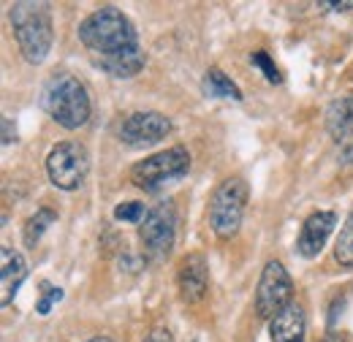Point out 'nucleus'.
I'll return each instance as SVG.
<instances>
[{
    "mask_svg": "<svg viewBox=\"0 0 353 342\" xmlns=\"http://www.w3.org/2000/svg\"><path fill=\"white\" fill-rule=\"evenodd\" d=\"M79 41L90 49L92 63L114 79H131L144 68V49L136 28L114 6H103L90 14L79 25Z\"/></svg>",
    "mask_w": 353,
    "mask_h": 342,
    "instance_id": "nucleus-1",
    "label": "nucleus"
},
{
    "mask_svg": "<svg viewBox=\"0 0 353 342\" xmlns=\"http://www.w3.org/2000/svg\"><path fill=\"white\" fill-rule=\"evenodd\" d=\"M41 106L44 112L65 130H77L88 125L90 120V95L88 87L68 74H54L41 90Z\"/></svg>",
    "mask_w": 353,
    "mask_h": 342,
    "instance_id": "nucleus-2",
    "label": "nucleus"
},
{
    "mask_svg": "<svg viewBox=\"0 0 353 342\" xmlns=\"http://www.w3.org/2000/svg\"><path fill=\"white\" fill-rule=\"evenodd\" d=\"M11 28L19 41V49L28 63H44L49 49H52V17L49 6L36 0H22L11 6Z\"/></svg>",
    "mask_w": 353,
    "mask_h": 342,
    "instance_id": "nucleus-3",
    "label": "nucleus"
},
{
    "mask_svg": "<svg viewBox=\"0 0 353 342\" xmlns=\"http://www.w3.org/2000/svg\"><path fill=\"white\" fill-rule=\"evenodd\" d=\"M248 207V182L242 177H228L215 188L212 199H210V228L218 239H231L236 237L242 217Z\"/></svg>",
    "mask_w": 353,
    "mask_h": 342,
    "instance_id": "nucleus-4",
    "label": "nucleus"
},
{
    "mask_svg": "<svg viewBox=\"0 0 353 342\" xmlns=\"http://www.w3.org/2000/svg\"><path fill=\"white\" fill-rule=\"evenodd\" d=\"M188 169H190V152L176 144V147L161 150V152L139 161L131 169V182L136 188L147 190V193H155L166 182L182 179L188 174Z\"/></svg>",
    "mask_w": 353,
    "mask_h": 342,
    "instance_id": "nucleus-5",
    "label": "nucleus"
},
{
    "mask_svg": "<svg viewBox=\"0 0 353 342\" xmlns=\"http://www.w3.org/2000/svg\"><path fill=\"white\" fill-rule=\"evenodd\" d=\"M90 158L79 141H57L46 155V174L57 190H77L88 179Z\"/></svg>",
    "mask_w": 353,
    "mask_h": 342,
    "instance_id": "nucleus-6",
    "label": "nucleus"
},
{
    "mask_svg": "<svg viewBox=\"0 0 353 342\" xmlns=\"http://www.w3.org/2000/svg\"><path fill=\"white\" fill-rule=\"evenodd\" d=\"M176 239V217L174 210L169 204H161V207H152L144 223L139 225V242H141V250L144 258L158 263V261H166L172 248H174Z\"/></svg>",
    "mask_w": 353,
    "mask_h": 342,
    "instance_id": "nucleus-7",
    "label": "nucleus"
},
{
    "mask_svg": "<svg viewBox=\"0 0 353 342\" xmlns=\"http://www.w3.org/2000/svg\"><path fill=\"white\" fill-rule=\"evenodd\" d=\"M294 296V280L288 274V269L280 261H266L261 280H259V291H256V312L259 318L272 321L274 315H280Z\"/></svg>",
    "mask_w": 353,
    "mask_h": 342,
    "instance_id": "nucleus-8",
    "label": "nucleus"
},
{
    "mask_svg": "<svg viewBox=\"0 0 353 342\" xmlns=\"http://www.w3.org/2000/svg\"><path fill=\"white\" fill-rule=\"evenodd\" d=\"M172 133V120L161 112H133L120 125V141L128 147H147Z\"/></svg>",
    "mask_w": 353,
    "mask_h": 342,
    "instance_id": "nucleus-9",
    "label": "nucleus"
},
{
    "mask_svg": "<svg viewBox=\"0 0 353 342\" xmlns=\"http://www.w3.org/2000/svg\"><path fill=\"white\" fill-rule=\"evenodd\" d=\"M176 288L179 296L188 304H196L207 296L210 288V263L201 253H190L179 261L176 266Z\"/></svg>",
    "mask_w": 353,
    "mask_h": 342,
    "instance_id": "nucleus-10",
    "label": "nucleus"
},
{
    "mask_svg": "<svg viewBox=\"0 0 353 342\" xmlns=\"http://www.w3.org/2000/svg\"><path fill=\"white\" fill-rule=\"evenodd\" d=\"M334 225H337V214L332 212V210L312 212L302 223V231H299V239H296V253L305 258H315L323 250L326 239L332 237Z\"/></svg>",
    "mask_w": 353,
    "mask_h": 342,
    "instance_id": "nucleus-11",
    "label": "nucleus"
},
{
    "mask_svg": "<svg viewBox=\"0 0 353 342\" xmlns=\"http://www.w3.org/2000/svg\"><path fill=\"white\" fill-rule=\"evenodd\" d=\"M28 277V263L19 250L3 245L0 248V291H3V304H11V299L17 296L19 285L25 283Z\"/></svg>",
    "mask_w": 353,
    "mask_h": 342,
    "instance_id": "nucleus-12",
    "label": "nucleus"
},
{
    "mask_svg": "<svg viewBox=\"0 0 353 342\" xmlns=\"http://www.w3.org/2000/svg\"><path fill=\"white\" fill-rule=\"evenodd\" d=\"M305 332H307V321L299 304H288L280 315L269 321L272 342H305Z\"/></svg>",
    "mask_w": 353,
    "mask_h": 342,
    "instance_id": "nucleus-13",
    "label": "nucleus"
},
{
    "mask_svg": "<svg viewBox=\"0 0 353 342\" xmlns=\"http://www.w3.org/2000/svg\"><path fill=\"white\" fill-rule=\"evenodd\" d=\"M326 130L334 141H345L348 136H353V92L337 95L329 106H326Z\"/></svg>",
    "mask_w": 353,
    "mask_h": 342,
    "instance_id": "nucleus-14",
    "label": "nucleus"
},
{
    "mask_svg": "<svg viewBox=\"0 0 353 342\" xmlns=\"http://www.w3.org/2000/svg\"><path fill=\"white\" fill-rule=\"evenodd\" d=\"M204 92L210 98H228V101H242V90L234 85L221 68H210L204 74Z\"/></svg>",
    "mask_w": 353,
    "mask_h": 342,
    "instance_id": "nucleus-15",
    "label": "nucleus"
},
{
    "mask_svg": "<svg viewBox=\"0 0 353 342\" xmlns=\"http://www.w3.org/2000/svg\"><path fill=\"white\" fill-rule=\"evenodd\" d=\"M54 220H57V212H54V210H49V207L36 210V214H30V217L25 220V228H22L25 245H28V248H36L39 239L44 237V231L54 223Z\"/></svg>",
    "mask_w": 353,
    "mask_h": 342,
    "instance_id": "nucleus-16",
    "label": "nucleus"
},
{
    "mask_svg": "<svg viewBox=\"0 0 353 342\" xmlns=\"http://www.w3.org/2000/svg\"><path fill=\"white\" fill-rule=\"evenodd\" d=\"M334 261L340 266H348V269L353 266V210L348 212L343 228H340V237L334 242Z\"/></svg>",
    "mask_w": 353,
    "mask_h": 342,
    "instance_id": "nucleus-17",
    "label": "nucleus"
},
{
    "mask_svg": "<svg viewBox=\"0 0 353 342\" xmlns=\"http://www.w3.org/2000/svg\"><path fill=\"white\" fill-rule=\"evenodd\" d=\"M147 212L150 210L141 201H123V204L114 207V220H120V223H139L141 225Z\"/></svg>",
    "mask_w": 353,
    "mask_h": 342,
    "instance_id": "nucleus-18",
    "label": "nucleus"
},
{
    "mask_svg": "<svg viewBox=\"0 0 353 342\" xmlns=\"http://www.w3.org/2000/svg\"><path fill=\"white\" fill-rule=\"evenodd\" d=\"M250 63H253L256 68H261V74H264V79L269 85H280V82H283V77H280L274 60H272L266 52H253V54H250Z\"/></svg>",
    "mask_w": 353,
    "mask_h": 342,
    "instance_id": "nucleus-19",
    "label": "nucleus"
},
{
    "mask_svg": "<svg viewBox=\"0 0 353 342\" xmlns=\"http://www.w3.org/2000/svg\"><path fill=\"white\" fill-rule=\"evenodd\" d=\"M41 288H44V296H41L39 304H36V312H39V315H49L52 304L63 299V291H60V288H52V285H46V283L41 285Z\"/></svg>",
    "mask_w": 353,
    "mask_h": 342,
    "instance_id": "nucleus-20",
    "label": "nucleus"
},
{
    "mask_svg": "<svg viewBox=\"0 0 353 342\" xmlns=\"http://www.w3.org/2000/svg\"><path fill=\"white\" fill-rule=\"evenodd\" d=\"M144 342H174V337H172V332H169L166 326H155V329L147 334Z\"/></svg>",
    "mask_w": 353,
    "mask_h": 342,
    "instance_id": "nucleus-21",
    "label": "nucleus"
},
{
    "mask_svg": "<svg viewBox=\"0 0 353 342\" xmlns=\"http://www.w3.org/2000/svg\"><path fill=\"white\" fill-rule=\"evenodd\" d=\"M321 342H348V337H345L343 332H329Z\"/></svg>",
    "mask_w": 353,
    "mask_h": 342,
    "instance_id": "nucleus-22",
    "label": "nucleus"
},
{
    "mask_svg": "<svg viewBox=\"0 0 353 342\" xmlns=\"http://www.w3.org/2000/svg\"><path fill=\"white\" fill-rule=\"evenodd\" d=\"M3 144H11V120L3 117Z\"/></svg>",
    "mask_w": 353,
    "mask_h": 342,
    "instance_id": "nucleus-23",
    "label": "nucleus"
},
{
    "mask_svg": "<svg viewBox=\"0 0 353 342\" xmlns=\"http://www.w3.org/2000/svg\"><path fill=\"white\" fill-rule=\"evenodd\" d=\"M323 8H334V11H345V8H353V0L351 3H321Z\"/></svg>",
    "mask_w": 353,
    "mask_h": 342,
    "instance_id": "nucleus-24",
    "label": "nucleus"
},
{
    "mask_svg": "<svg viewBox=\"0 0 353 342\" xmlns=\"http://www.w3.org/2000/svg\"><path fill=\"white\" fill-rule=\"evenodd\" d=\"M85 342H114L112 337H90V340H85Z\"/></svg>",
    "mask_w": 353,
    "mask_h": 342,
    "instance_id": "nucleus-25",
    "label": "nucleus"
}]
</instances>
